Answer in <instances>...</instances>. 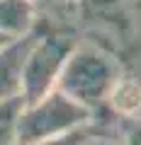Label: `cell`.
<instances>
[{
  "instance_id": "6da1fadb",
  "label": "cell",
  "mask_w": 141,
  "mask_h": 145,
  "mask_svg": "<svg viewBox=\"0 0 141 145\" xmlns=\"http://www.w3.org/2000/svg\"><path fill=\"white\" fill-rule=\"evenodd\" d=\"M119 75H122L119 63L107 51L93 46V44L78 41L61 68L56 89L63 92L68 99H73L75 104H80L83 109H88L93 114V121L117 123L107 114L105 102H107V94Z\"/></svg>"
},
{
  "instance_id": "7a4b0ae2",
  "label": "cell",
  "mask_w": 141,
  "mask_h": 145,
  "mask_svg": "<svg viewBox=\"0 0 141 145\" xmlns=\"http://www.w3.org/2000/svg\"><path fill=\"white\" fill-rule=\"evenodd\" d=\"M93 123V114L73 99H68L63 92L51 89L44 94L42 99L32 104H24L17 119V133L15 143H39V140H49L56 135L71 133L75 128Z\"/></svg>"
},
{
  "instance_id": "3957f363",
  "label": "cell",
  "mask_w": 141,
  "mask_h": 145,
  "mask_svg": "<svg viewBox=\"0 0 141 145\" xmlns=\"http://www.w3.org/2000/svg\"><path fill=\"white\" fill-rule=\"evenodd\" d=\"M75 39L61 31H42L37 29V36L32 41L29 51L24 56L22 65V87L20 97L24 104H32L56 89V80L61 75V68L71 51L75 48Z\"/></svg>"
},
{
  "instance_id": "277c9868",
  "label": "cell",
  "mask_w": 141,
  "mask_h": 145,
  "mask_svg": "<svg viewBox=\"0 0 141 145\" xmlns=\"http://www.w3.org/2000/svg\"><path fill=\"white\" fill-rule=\"evenodd\" d=\"M37 29L32 34L20 36V39H12L0 48V102L20 97L22 65H24V56L34 41V36H37Z\"/></svg>"
},
{
  "instance_id": "5b68a950",
  "label": "cell",
  "mask_w": 141,
  "mask_h": 145,
  "mask_svg": "<svg viewBox=\"0 0 141 145\" xmlns=\"http://www.w3.org/2000/svg\"><path fill=\"white\" fill-rule=\"evenodd\" d=\"M105 106L115 121L141 119V80L119 75L117 82L112 85L110 94H107Z\"/></svg>"
},
{
  "instance_id": "8992f818",
  "label": "cell",
  "mask_w": 141,
  "mask_h": 145,
  "mask_svg": "<svg viewBox=\"0 0 141 145\" xmlns=\"http://www.w3.org/2000/svg\"><path fill=\"white\" fill-rule=\"evenodd\" d=\"M39 27V15L29 0H0V34L20 39Z\"/></svg>"
},
{
  "instance_id": "52a82bcc",
  "label": "cell",
  "mask_w": 141,
  "mask_h": 145,
  "mask_svg": "<svg viewBox=\"0 0 141 145\" xmlns=\"http://www.w3.org/2000/svg\"><path fill=\"white\" fill-rule=\"evenodd\" d=\"M22 106H24L22 97L0 102V145H15L17 119H20Z\"/></svg>"
},
{
  "instance_id": "ba28073f",
  "label": "cell",
  "mask_w": 141,
  "mask_h": 145,
  "mask_svg": "<svg viewBox=\"0 0 141 145\" xmlns=\"http://www.w3.org/2000/svg\"><path fill=\"white\" fill-rule=\"evenodd\" d=\"M83 145H122V138L117 133V123H100L95 121L93 133L88 135Z\"/></svg>"
},
{
  "instance_id": "9c48e42d",
  "label": "cell",
  "mask_w": 141,
  "mask_h": 145,
  "mask_svg": "<svg viewBox=\"0 0 141 145\" xmlns=\"http://www.w3.org/2000/svg\"><path fill=\"white\" fill-rule=\"evenodd\" d=\"M93 128H95V121L88 123V126H83V128L71 131V133L56 135V138H49V140H39V143H24V145H83L85 140H88V135L93 133Z\"/></svg>"
},
{
  "instance_id": "30bf717a",
  "label": "cell",
  "mask_w": 141,
  "mask_h": 145,
  "mask_svg": "<svg viewBox=\"0 0 141 145\" xmlns=\"http://www.w3.org/2000/svg\"><path fill=\"white\" fill-rule=\"evenodd\" d=\"M117 133L122 138V145H141V119L117 121Z\"/></svg>"
},
{
  "instance_id": "8fae6325",
  "label": "cell",
  "mask_w": 141,
  "mask_h": 145,
  "mask_svg": "<svg viewBox=\"0 0 141 145\" xmlns=\"http://www.w3.org/2000/svg\"><path fill=\"white\" fill-rule=\"evenodd\" d=\"M124 0H73V7H83L85 12H95V15H100V12H112L117 10V7L122 5Z\"/></svg>"
},
{
  "instance_id": "7c38bea8",
  "label": "cell",
  "mask_w": 141,
  "mask_h": 145,
  "mask_svg": "<svg viewBox=\"0 0 141 145\" xmlns=\"http://www.w3.org/2000/svg\"><path fill=\"white\" fill-rule=\"evenodd\" d=\"M32 7L37 10L39 20H42V15H49V12H56V10H63V7H71V3L68 0H29Z\"/></svg>"
},
{
  "instance_id": "4fadbf2b",
  "label": "cell",
  "mask_w": 141,
  "mask_h": 145,
  "mask_svg": "<svg viewBox=\"0 0 141 145\" xmlns=\"http://www.w3.org/2000/svg\"><path fill=\"white\" fill-rule=\"evenodd\" d=\"M7 41H12V39H10V36H3V34H0V48L5 46V44H7Z\"/></svg>"
},
{
  "instance_id": "5bb4252c",
  "label": "cell",
  "mask_w": 141,
  "mask_h": 145,
  "mask_svg": "<svg viewBox=\"0 0 141 145\" xmlns=\"http://www.w3.org/2000/svg\"><path fill=\"white\" fill-rule=\"evenodd\" d=\"M68 3H71V7H73V0H68Z\"/></svg>"
}]
</instances>
